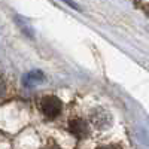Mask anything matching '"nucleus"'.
Returning a JSON list of instances; mask_svg holds the SVG:
<instances>
[{"label": "nucleus", "mask_w": 149, "mask_h": 149, "mask_svg": "<svg viewBox=\"0 0 149 149\" xmlns=\"http://www.w3.org/2000/svg\"><path fill=\"white\" fill-rule=\"evenodd\" d=\"M97 149H116L115 146H100V148H97Z\"/></svg>", "instance_id": "423d86ee"}, {"label": "nucleus", "mask_w": 149, "mask_h": 149, "mask_svg": "<svg viewBox=\"0 0 149 149\" xmlns=\"http://www.w3.org/2000/svg\"><path fill=\"white\" fill-rule=\"evenodd\" d=\"M5 97H6V85L0 81V102H3Z\"/></svg>", "instance_id": "39448f33"}, {"label": "nucleus", "mask_w": 149, "mask_h": 149, "mask_svg": "<svg viewBox=\"0 0 149 149\" xmlns=\"http://www.w3.org/2000/svg\"><path fill=\"white\" fill-rule=\"evenodd\" d=\"M110 121H112L110 115L106 110H102V109L93 112V115H91V122L97 128H107L110 125Z\"/></svg>", "instance_id": "7ed1b4c3"}, {"label": "nucleus", "mask_w": 149, "mask_h": 149, "mask_svg": "<svg viewBox=\"0 0 149 149\" xmlns=\"http://www.w3.org/2000/svg\"><path fill=\"white\" fill-rule=\"evenodd\" d=\"M22 82L26 86H33L36 84H42L45 82V74L42 72H31V73H27L26 76L22 78Z\"/></svg>", "instance_id": "20e7f679"}, {"label": "nucleus", "mask_w": 149, "mask_h": 149, "mask_svg": "<svg viewBox=\"0 0 149 149\" xmlns=\"http://www.w3.org/2000/svg\"><path fill=\"white\" fill-rule=\"evenodd\" d=\"M61 107H63L61 102L54 95H46L40 100V110L46 118L52 119V118L58 116L60 112H61Z\"/></svg>", "instance_id": "f257e3e1"}, {"label": "nucleus", "mask_w": 149, "mask_h": 149, "mask_svg": "<svg viewBox=\"0 0 149 149\" xmlns=\"http://www.w3.org/2000/svg\"><path fill=\"white\" fill-rule=\"evenodd\" d=\"M45 149H60L58 146H48V148H45Z\"/></svg>", "instance_id": "0eeeda50"}, {"label": "nucleus", "mask_w": 149, "mask_h": 149, "mask_svg": "<svg viewBox=\"0 0 149 149\" xmlns=\"http://www.w3.org/2000/svg\"><path fill=\"white\" fill-rule=\"evenodd\" d=\"M69 131L74 136V137H78V139H84L88 136L90 133V128H88V124H86L84 119H72L69 122Z\"/></svg>", "instance_id": "f03ea898"}]
</instances>
